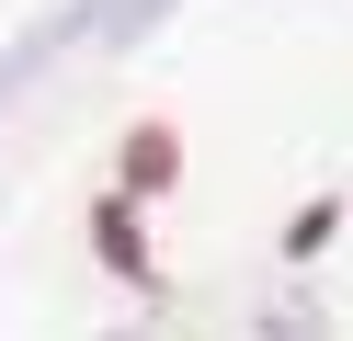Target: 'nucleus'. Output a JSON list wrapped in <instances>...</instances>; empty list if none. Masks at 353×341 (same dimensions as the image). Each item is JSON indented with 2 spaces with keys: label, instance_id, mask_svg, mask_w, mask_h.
<instances>
[{
  "label": "nucleus",
  "instance_id": "1",
  "mask_svg": "<svg viewBox=\"0 0 353 341\" xmlns=\"http://www.w3.org/2000/svg\"><path fill=\"white\" fill-rule=\"evenodd\" d=\"M160 12H171V0H80V23H92L103 45H137V34H148Z\"/></svg>",
  "mask_w": 353,
  "mask_h": 341
}]
</instances>
